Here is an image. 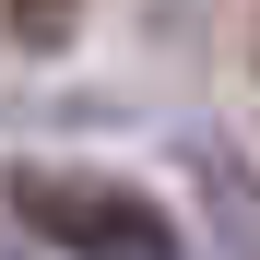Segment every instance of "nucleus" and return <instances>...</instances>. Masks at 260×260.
Segmentation results:
<instances>
[{
    "mask_svg": "<svg viewBox=\"0 0 260 260\" xmlns=\"http://www.w3.org/2000/svg\"><path fill=\"white\" fill-rule=\"evenodd\" d=\"M12 213H24V237H48L71 260H178V225L130 178H95V166H12Z\"/></svg>",
    "mask_w": 260,
    "mask_h": 260,
    "instance_id": "obj_1",
    "label": "nucleus"
},
{
    "mask_svg": "<svg viewBox=\"0 0 260 260\" xmlns=\"http://www.w3.org/2000/svg\"><path fill=\"white\" fill-rule=\"evenodd\" d=\"M0 12H12V36H24V48H59V36L83 24V0H0Z\"/></svg>",
    "mask_w": 260,
    "mask_h": 260,
    "instance_id": "obj_2",
    "label": "nucleus"
}]
</instances>
